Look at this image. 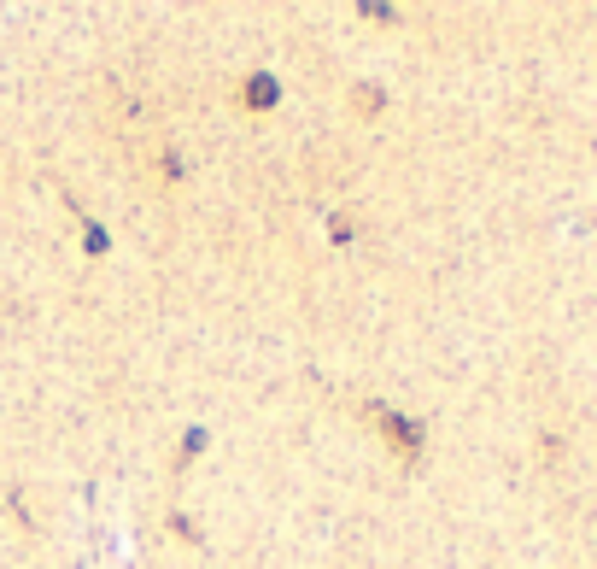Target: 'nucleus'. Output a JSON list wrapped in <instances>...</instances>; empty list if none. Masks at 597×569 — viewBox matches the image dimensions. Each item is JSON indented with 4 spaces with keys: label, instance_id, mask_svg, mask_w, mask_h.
<instances>
[{
    "label": "nucleus",
    "instance_id": "obj_6",
    "mask_svg": "<svg viewBox=\"0 0 597 569\" xmlns=\"http://www.w3.org/2000/svg\"><path fill=\"white\" fill-rule=\"evenodd\" d=\"M165 528H170V541H188V546L206 541V534H199V523H194L188 511H170V516H165Z\"/></svg>",
    "mask_w": 597,
    "mask_h": 569
},
{
    "label": "nucleus",
    "instance_id": "obj_1",
    "mask_svg": "<svg viewBox=\"0 0 597 569\" xmlns=\"http://www.w3.org/2000/svg\"><path fill=\"white\" fill-rule=\"evenodd\" d=\"M363 423L387 441V452L399 458V464H416L422 446H428V428H422L416 417H404L399 405H387V399H369V405H363Z\"/></svg>",
    "mask_w": 597,
    "mask_h": 569
},
{
    "label": "nucleus",
    "instance_id": "obj_4",
    "mask_svg": "<svg viewBox=\"0 0 597 569\" xmlns=\"http://www.w3.org/2000/svg\"><path fill=\"white\" fill-rule=\"evenodd\" d=\"M77 241H83V253H88V258H106V253H111V229L100 224V217H83Z\"/></svg>",
    "mask_w": 597,
    "mask_h": 569
},
{
    "label": "nucleus",
    "instance_id": "obj_7",
    "mask_svg": "<svg viewBox=\"0 0 597 569\" xmlns=\"http://www.w3.org/2000/svg\"><path fill=\"white\" fill-rule=\"evenodd\" d=\"M358 18L363 24H399V6H387V0H358Z\"/></svg>",
    "mask_w": 597,
    "mask_h": 569
},
{
    "label": "nucleus",
    "instance_id": "obj_9",
    "mask_svg": "<svg viewBox=\"0 0 597 569\" xmlns=\"http://www.w3.org/2000/svg\"><path fill=\"white\" fill-rule=\"evenodd\" d=\"M328 235H334V241H340V247L351 241V224H346V212H340V217H334V224H328Z\"/></svg>",
    "mask_w": 597,
    "mask_h": 569
},
{
    "label": "nucleus",
    "instance_id": "obj_2",
    "mask_svg": "<svg viewBox=\"0 0 597 569\" xmlns=\"http://www.w3.org/2000/svg\"><path fill=\"white\" fill-rule=\"evenodd\" d=\"M235 106H240V112H252V118L276 112V106H281V77L276 71H246V77H240V88H235Z\"/></svg>",
    "mask_w": 597,
    "mask_h": 569
},
{
    "label": "nucleus",
    "instance_id": "obj_5",
    "mask_svg": "<svg viewBox=\"0 0 597 569\" xmlns=\"http://www.w3.org/2000/svg\"><path fill=\"white\" fill-rule=\"evenodd\" d=\"M158 183H165V188L188 183V159L176 153V142H165V147H158Z\"/></svg>",
    "mask_w": 597,
    "mask_h": 569
},
{
    "label": "nucleus",
    "instance_id": "obj_8",
    "mask_svg": "<svg viewBox=\"0 0 597 569\" xmlns=\"http://www.w3.org/2000/svg\"><path fill=\"white\" fill-rule=\"evenodd\" d=\"M199 446H206V428H188V435H182V446H176V470H194Z\"/></svg>",
    "mask_w": 597,
    "mask_h": 569
},
{
    "label": "nucleus",
    "instance_id": "obj_3",
    "mask_svg": "<svg viewBox=\"0 0 597 569\" xmlns=\"http://www.w3.org/2000/svg\"><path fill=\"white\" fill-rule=\"evenodd\" d=\"M346 106H351V118H363V124H369V118L387 112V88H381V83H351Z\"/></svg>",
    "mask_w": 597,
    "mask_h": 569
}]
</instances>
